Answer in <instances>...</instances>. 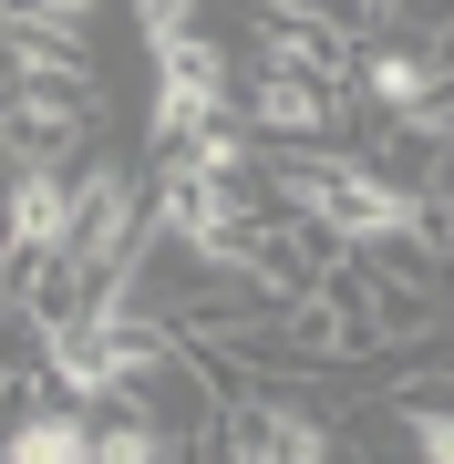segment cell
Wrapping results in <instances>:
<instances>
[{
	"label": "cell",
	"mask_w": 454,
	"mask_h": 464,
	"mask_svg": "<svg viewBox=\"0 0 454 464\" xmlns=\"http://www.w3.org/2000/svg\"><path fill=\"white\" fill-rule=\"evenodd\" d=\"M155 237V176L135 155H83L72 166V248H63V279L83 299H114L124 268L145 258Z\"/></svg>",
	"instance_id": "1"
},
{
	"label": "cell",
	"mask_w": 454,
	"mask_h": 464,
	"mask_svg": "<svg viewBox=\"0 0 454 464\" xmlns=\"http://www.w3.org/2000/svg\"><path fill=\"white\" fill-rule=\"evenodd\" d=\"M72 248V166H11L0 176V299H21Z\"/></svg>",
	"instance_id": "2"
},
{
	"label": "cell",
	"mask_w": 454,
	"mask_h": 464,
	"mask_svg": "<svg viewBox=\"0 0 454 464\" xmlns=\"http://www.w3.org/2000/svg\"><path fill=\"white\" fill-rule=\"evenodd\" d=\"M227 114H237V63H227L217 32H186V42L155 52V114H145V145L155 155H176L186 134H207Z\"/></svg>",
	"instance_id": "3"
},
{
	"label": "cell",
	"mask_w": 454,
	"mask_h": 464,
	"mask_svg": "<svg viewBox=\"0 0 454 464\" xmlns=\"http://www.w3.org/2000/svg\"><path fill=\"white\" fill-rule=\"evenodd\" d=\"M217 464H341L331 423L289 392H237L217 413Z\"/></svg>",
	"instance_id": "4"
},
{
	"label": "cell",
	"mask_w": 454,
	"mask_h": 464,
	"mask_svg": "<svg viewBox=\"0 0 454 464\" xmlns=\"http://www.w3.org/2000/svg\"><path fill=\"white\" fill-rule=\"evenodd\" d=\"M341 103H352V93L300 83V72H269V63H258L248 83H237V124H248L258 145H279V155H310V145H331V134H341ZM352 114H362V103H352Z\"/></svg>",
	"instance_id": "5"
},
{
	"label": "cell",
	"mask_w": 454,
	"mask_h": 464,
	"mask_svg": "<svg viewBox=\"0 0 454 464\" xmlns=\"http://www.w3.org/2000/svg\"><path fill=\"white\" fill-rule=\"evenodd\" d=\"M166 454H176V433L155 423L135 392H124V402H93V464H166Z\"/></svg>",
	"instance_id": "6"
},
{
	"label": "cell",
	"mask_w": 454,
	"mask_h": 464,
	"mask_svg": "<svg viewBox=\"0 0 454 464\" xmlns=\"http://www.w3.org/2000/svg\"><path fill=\"white\" fill-rule=\"evenodd\" d=\"M392 433H403V464H454V402L403 392L392 402Z\"/></svg>",
	"instance_id": "7"
},
{
	"label": "cell",
	"mask_w": 454,
	"mask_h": 464,
	"mask_svg": "<svg viewBox=\"0 0 454 464\" xmlns=\"http://www.w3.org/2000/svg\"><path fill=\"white\" fill-rule=\"evenodd\" d=\"M135 32H145V52H166L186 32H207V0H135Z\"/></svg>",
	"instance_id": "8"
},
{
	"label": "cell",
	"mask_w": 454,
	"mask_h": 464,
	"mask_svg": "<svg viewBox=\"0 0 454 464\" xmlns=\"http://www.w3.org/2000/svg\"><path fill=\"white\" fill-rule=\"evenodd\" d=\"M93 11L103 0H0V21H42V32H72V42L93 32Z\"/></svg>",
	"instance_id": "9"
}]
</instances>
